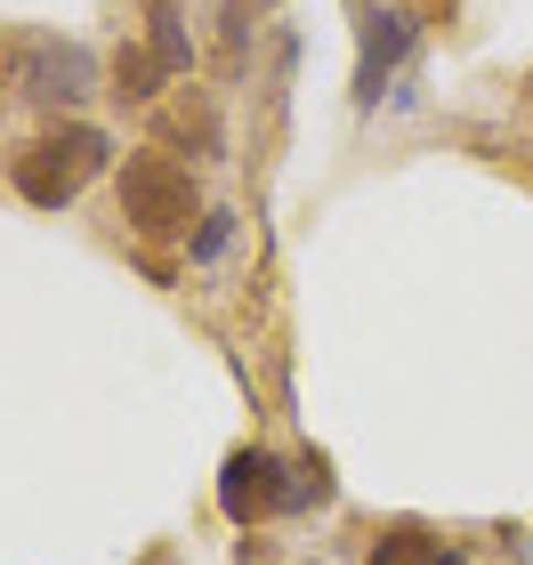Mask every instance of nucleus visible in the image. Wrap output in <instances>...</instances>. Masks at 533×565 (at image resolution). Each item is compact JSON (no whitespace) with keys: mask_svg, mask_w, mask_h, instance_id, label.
Wrapping results in <instances>:
<instances>
[{"mask_svg":"<svg viewBox=\"0 0 533 565\" xmlns=\"http://www.w3.org/2000/svg\"><path fill=\"white\" fill-rule=\"evenodd\" d=\"M106 130H89V121H73V130H57V138H33L17 153V194L33 202V211H65L73 194H82V178H97L106 170Z\"/></svg>","mask_w":533,"mask_h":565,"instance_id":"f257e3e1","label":"nucleus"},{"mask_svg":"<svg viewBox=\"0 0 533 565\" xmlns=\"http://www.w3.org/2000/svg\"><path fill=\"white\" fill-rule=\"evenodd\" d=\"M121 218H130L146 243L186 235V218H202V194H194L186 162H162V153H130V162H121Z\"/></svg>","mask_w":533,"mask_h":565,"instance_id":"f03ea898","label":"nucleus"},{"mask_svg":"<svg viewBox=\"0 0 533 565\" xmlns=\"http://www.w3.org/2000/svg\"><path fill=\"white\" fill-rule=\"evenodd\" d=\"M291 484H299V469H284L267 445H243L235 460H226V477H218V509L235 525H267V518L291 509Z\"/></svg>","mask_w":533,"mask_h":565,"instance_id":"7ed1b4c3","label":"nucleus"},{"mask_svg":"<svg viewBox=\"0 0 533 565\" xmlns=\"http://www.w3.org/2000/svg\"><path fill=\"white\" fill-rule=\"evenodd\" d=\"M17 89L41 97V106H82L97 89V57L82 41H24L17 49Z\"/></svg>","mask_w":533,"mask_h":565,"instance_id":"20e7f679","label":"nucleus"},{"mask_svg":"<svg viewBox=\"0 0 533 565\" xmlns=\"http://www.w3.org/2000/svg\"><path fill=\"white\" fill-rule=\"evenodd\" d=\"M420 41V24H413V9H372L364 17V57H355V106H380V82L404 65V49Z\"/></svg>","mask_w":533,"mask_h":565,"instance_id":"39448f33","label":"nucleus"},{"mask_svg":"<svg viewBox=\"0 0 533 565\" xmlns=\"http://www.w3.org/2000/svg\"><path fill=\"white\" fill-rule=\"evenodd\" d=\"M146 9H154V57H162V73H186L194 41H186V24H178V0H146Z\"/></svg>","mask_w":533,"mask_h":565,"instance_id":"423d86ee","label":"nucleus"},{"mask_svg":"<svg viewBox=\"0 0 533 565\" xmlns=\"http://www.w3.org/2000/svg\"><path fill=\"white\" fill-rule=\"evenodd\" d=\"M437 550H445V542H428L420 525H388V533L372 542V565H437Z\"/></svg>","mask_w":533,"mask_h":565,"instance_id":"0eeeda50","label":"nucleus"},{"mask_svg":"<svg viewBox=\"0 0 533 565\" xmlns=\"http://www.w3.org/2000/svg\"><path fill=\"white\" fill-rule=\"evenodd\" d=\"M162 138H170V146H194V153H218V121H211V106H194V114L170 106V114H162Z\"/></svg>","mask_w":533,"mask_h":565,"instance_id":"6e6552de","label":"nucleus"},{"mask_svg":"<svg viewBox=\"0 0 533 565\" xmlns=\"http://www.w3.org/2000/svg\"><path fill=\"white\" fill-rule=\"evenodd\" d=\"M114 97H130V106H146V97H154V82H162V57H146V49H121L114 57Z\"/></svg>","mask_w":533,"mask_h":565,"instance_id":"1a4fd4ad","label":"nucleus"},{"mask_svg":"<svg viewBox=\"0 0 533 565\" xmlns=\"http://www.w3.org/2000/svg\"><path fill=\"white\" fill-rule=\"evenodd\" d=\"M226 243H235V211H202V218H194V243H186V250H194V259H218Z\"/></svg>","mask_w":533,"mask_h":565,"instance_id":"9d476101","label":"nucleus"},{"mask_svg":"<svg viewBox=\"0 0 533 565\" xmlns=\"http://www.w3.org/2000/svg\"><path fill=\"white\" fill-rule=\"evenodd\" d=\"M437 565H461V550H437Z\"/></svg>","mask_w":533,"mask_h":565,"instance_id":"9b49d317","label":"nucleus"}]
</instances>
